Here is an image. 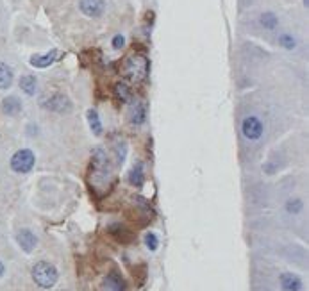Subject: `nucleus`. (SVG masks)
<instances>
[{
  "instance_id": "4468645a",
  "label": "nucleus",
  "mask_w": 309,
  "mask_h": 291,
  "mask_svg": "<svg viewBox=\"0 0 309 291\" xmlns=\"http://www.w3.org/2000/svg\"><path fill=\"white\" fill-rule=\"evenodd\" d=\"M131 120H133L134 125H141L145 122V106L143 104H138L136 107L133 109V114H131Z\"/></svg>"
},
{
  "instance_id": "6e6552de",
  "label": "nucleus",
  "mask_w": 309,
  "mask_h": 291,
  "mask_svg": "<svg viewBox=\"0 0 309 291\" xmlns=\"http://www.w3.org/2000/svg\"><path fill=\"white\" fill-rule=\"evenodd\" d=\"M59 57V52L57 50H52L48 52V54L45 55H32L31 57V64L36 68H47L50 66V64H54L55 61H57Z\"/></svg>"
},
{
  "instance_id": "6ab92c4d",
  "label": "nucleus",
  "mask_w": 309,
  "mask_h": 291,
  "mask_svg": "<svg viewBox=\"0 0 309 291\" xmlns=\"http://www.w3.org/2000/svg\"><path fill=\"white\" fill-rule=\"evenodd\" d=\"M302 207H304V204H302V200H298V198L288 200V204H286V209H288V212H291V214H298V212L302 211Z\"/></svg>"
},
{
  "instance_id": "39448f33",
  "label": "nucleus",
  "mask_w": 309,
  "mask_h": 291,
  "mask_svg": "<svg viewBox=\"0 0 309 291\" xmlns=\"http://www.w3.org/2000/svg\"><path fill=\"white\" fill-rule=\"evenodd\" d=\"M79 8L84 15L91 16V18H97L104 13L106 9V4L104 0H79Z\"/></svg>"
},
{
  "instance_id": "dca6fc26",
  "label": "nucleus",
  "mask_w": 309,
  "mask_h": 291,
  "mask_svg": "<svg viewBox=\"0 0 309 291\" xmlns=\"http://www.w3.org/2000/svg\"><path fill=\"white\" fill-rule=\"evenodd\" d=\"M106 284H107V287L113 291H123V280H121L116 273H111V275L107 277Z\"/></svg>"
},
{
  "instance_id": "412c9836",
  "label": "nucleus",
  "mask_w": 309,
  "mask_h": 291,
  "mask_svg": "<svg viewBox=\"0 0 309 291\" xmlns=\"http://www.w3.org/2000/svg\"><path fill=\"white\" fill-rule=\"evenodd\" d=\"M145 243H147V247L150 248V250H157V247H159V241H157V236L156 234H152V232H149L145 236Z\"/></svg>"
},
{
  "instance_id": "9d476101",
  "label": "nucleus",
  "mask_w": 309,
  "mask_h": 291,
  "mask_svg": "<svg viewBox=\"0 0 309 291\" xmlns=\"http://www.w3.org/2000/svg\"><path fill=\"white\" fill-rule=\"evenodd\" d=\"M2 109H4V113L9 114V116H15V114H18L20 109H22V102H20L18 97H8V99L2 100Z\"/></svg>"
},
{
  "instance_id": "5701e85b",
  "label": "nucleus",
  "mask_w": 309,
  "mask_h": 291,
  "mask_svg": "<svg viewBox=\"0 0 309 291\" xmlns=\"http://www.w3.org/2000/svg\"><path fill=\"white\" fill-rule=\"evenodd\" d=\"M4 264H2V263H0V277H2V275H4Z\"/></svg>"
},
{
  "instance_id": "0eeeda50",
  "label": "nucleus",
  "mask_w": 309,
  "mask_h": 291,
  "mask_svg": "<svg viewBox=\"0 0 309 291\" xmlns=\"http://www.w3.org/2000/svg\"><path fill=\"white\" fill-rule=\"evenodd\" d=\"M16 241H18V245L22 247V250H25V252H32L36 248V243H38L36 236L29 231V229H22V231H18V234H16Z\"/></svg>"
},
{
  "instance_id": "20e7f679",
  "label": "nucleus",
  "mask_w": 309,
  "mask_h": 291,
  "mask_svg": "<svg viewBox=\"0 0 309 291\" xmlns=\"http://www.w3.org/2000/svg\"><path fill=\"white\" fill-rule=\"evenodd\" d=\"M241 130H243V136H245L246 139H252V141H256V139L261 138V134H263L261 120L256 118V116H246V118L243 120Z\"/></svg>"
},
{
  "instance_id": "4be33fe9",
  "label": "nucleus",
  "mask_w": 309,
  "mask_h": 291,
  "mask_svg": "<svg viewBox=\"0 0 309 291\" xmlns=\"http://www.w3.org/2000/svg\"><path fill=\"white\" fill-rule=\"evenodd\" d=\"M123 45H126V40H123V36H114V40H113V47L114 48H121L123 47Z\"/></svg>"
},
{
  "instance_id": "1a4fd4ad",
  "label": "nucleus",
  "mask_w": 309,
  "mask_h": 291,
  "mask_svg": "<svg viewBox=\"0 0 309 291\" xmlns=\"http://www.w3.org/2000/svg\"><path fill=\"white\" fill-rule=\"evenodd\" d=\"M281 287L282 291H302V280L293 273H282Z\"/></svg>"
},
{
  "instance_id": "aec40b11",
  "label": "nucleus",
  "mask_w": 309,
  "mask_h": 291,
  "mask_svg": "<svg viewBox=\"0 0 309 291\" xmlns=\"http://www.w3.org/2000/svg\"><path fill=\"white\" fill-rule=\"evenodd\" d=\"M279 41H281V45L284 48H288V50H293L295 48V40H293V36H290V34H282L281 38H279Z\"/></svg>"
},
{
  "instance_id": "a211bd4d",
  "label": "nucleus",
  "mask_w": 309,
  "mask_h": 291,
  "mask_svg": "<svg viewBox=\"0 0 309 291\" xmlns=\"http://www.w3.org/2000/svg\"><path fill=\"white\" fill-rule=\"evenodd\" d=\"M261 25L266 29H274L277 25V18L274 13H263L261 15Z\"/></svg>"
},
{
  "instance_id": "f257e3e1",
  "label": "nucleus",
  "mask_w": 309,
  "mask_h": 291,
  "mask_svg": "<svg viewBox=\"0 0 309 291\" xmlns=\"http://www.w3.org/2000/svg\"><path fill=\"white\" fill-rule=\"evenodd\" d=\"M121 74L123 77L133 83H141L149 75V59L143 54H133L129 55L123 64H121Z\"/></svg>"
},
{
  "instance_id": "ddd939ff",
  "label": "nucleus",
  "mask_w": 309,
  "mask_h": 291,
  "mask_svg": "<svg viewBox=\"0 0 309 291\" xmlns=\"http://www.w3.org/2000/svg\"><path fill=\"white\" fill-rule=\"evenodd\" d=\"M20 88L25 91L27 95H34L36 91V79L32 75H24L22 79H20Z\"/></svg>"
},
{
  "instance_id": "b1692460",
  "label": "nucleus",
  "mask_w": 309,
  "mask_h": 291,
  "mask_svg": "<svg viewBox=\"0 0 309 291\" xmlns=\"http://www.w3.org/2000/svg\"><path fill=\"white\" fill-rule=\"evenodd\" d=\"M304 4H305V6H307V4H309V0H304Z\"/></svg>"
},
{
  "instance_id": "f3484780",
  "label": "nucleus",
  "mask_w": 309,
  "mask_h": 291,
  "mask_svg": "<svg viewBox=\"0 0 309 291\" xmlns=\"http://www.w3.org/2000/svg\"><path fill=\"white\" fill-rule=\"evenodd\" d=\"M114 91H116L118 99H121V102H127V100L131 99V90L126 83H118L116 88H114Z\"/></svg>"
},
{
  "instance_id": "2eb2a0df",
  "label": "nucleus",
  "mask_w": 309,
  "mask_h": 291,
  "mask_svg": "<svg viewBox=\"0 0 309 291\" xmlns=\"http://www.w3.org/2000/svg\"><path fill=\"white\" fill-rule=\"evenodd\" d=\"M129 182L133 186H141L143 184V168H141V165L134 166L133 170H131L129 173Z\"/></svg>"
},
{
  "instance_id": "9b49d317",
  "label": "nucleus",
  "mask_w": 309,
  "mask_h": 291,
  "mask_svg": "<svg viewBox=\"0 0 309 291\" xmlns=\"http://www.w3.org/2000/svg\"><path fill=\"white\" fill-rule=\"evenodd\" d=\"M13 84V70L0 61V90H8Z\"/></svg>"
},
{
  "instance_id": "7ed1b4c3",
  "label": "nucleus",
  "mask_w": 309,
  "mask_h": 291,
  "mask_svg": "<svg viewBox=\"0 0 309 291\" xmlns=\"http://www.w3.org/2000/svg\"><path fill=\"white\" fill-rule=\"evenodd\" d=\"M34 161H36V158H34V154H32V150L22 149V150H18V152H15V156L11 158V168L18 173H27L32 170Z\"/></svg>"
},
{
  "instance_id": "423d86ee",
  "label": "nucleus",
  "mask_w": 309,
  "mask_h": 291,
  "mask_svg": "<svg viewBox=\"0 0 309 291\" xmlns=\"http://www.w3.org/2000/svg\"><path fill=\"white\" fill-rule=\"evenodd\" d=\"M43 106L47 107V109H52V111H57V113H63V111H68L70 109V100L65 97V95L61 93H55L52 95L50 99L47 100V102H43Z\"/></svg>"
},
{
  "instance_id": "f03ea898",
  "label": "nucleus",
  "mask_w": 309,
  "mask_h": 291,
  "mask_svg": "<svg viewBox=\"0 0 309 291\" xmlns=\"http://www.w3.org/2000/svg\"><path fill=\"white\" fill-rule=\"evenodd\" d=\"M32 279L38 284L39 287L43 289H50L55 286L59 279V273L55 270V266H52L50 263H45V261H39L32 266Z\"/></svg>"
},
{
  "instance_id": "f8f14e48",
  "label": "nucleus",
  "mask_w": 309,
  "mask_h": 291,
  "mask_svg": "<svg viewBox=\"0 0 309 291\" xmlns=\"http://www.w3.org/2000/svg\"><path fill=\"white\" fill-rule=\"evenodd\" d=\"M88 122H90V127H91V130H93V134L100 136V134H102V123H100V118H98V113L95 109L88 111Z\"/></svg>"
}]
</instances>
